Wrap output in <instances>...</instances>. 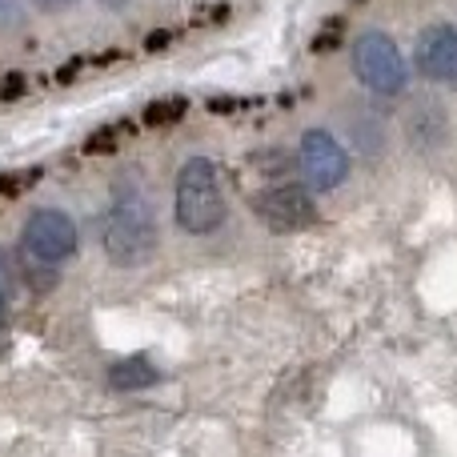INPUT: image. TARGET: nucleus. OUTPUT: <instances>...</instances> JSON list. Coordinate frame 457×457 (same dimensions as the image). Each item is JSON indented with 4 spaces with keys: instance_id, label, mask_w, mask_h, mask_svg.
<instances>
[{
    "instance_id": "f257e3e1",
    "label": "nucleus",
    "mask_w": 457,
    "mask_h": 457,
    "mask_svg": "<svg viewBox=\"0 0 457 457\" xmlns=\"http://www.w3.org/2000/svg\"><path fill=\"white\" fill-rule=\"evenodd\" d=\"M173 209H177V225L193 237H205V233H213V228H221L225 193H221V181H217V169L209 165L205 157H193L189 165L181 169Z\"/></svg>"
},
{
    "instance_id": "f03ea898",
    "label": "nucleus",
    "mask_w": 457,
    "mask_h": 457,
    "mask_svg": "<svg viewBox=\"0 0 457 457\" xmlns=\"http://www.w3.org/2000/svg\"><path fill=\"white\" fill-rule=\"evenodd\" d=\"M101 245L109 253L112 265L120 269H137L157 253V221H153L149 205L137 197H125L112 205V213L104 217L101 228Z\"/></svg>"
},
{
    "instance_id": "7ed1b4c3",
    "label": "nucleus",
    "mask_w": 457,
    "mask_h": 457,
    "mask_svg": "<svg viewBox=\"0 0 457 457\" xmlns=\"http://www.w3.org/2000/svg\"><path fill=\"white\" fill-rule=\"evenodd\" d=\"M353 72H357V80L378 96H397L405 88L402 48L381 29H370L353 40Z\"/></svg>"
},
{
    "instance_id": "20e7f679",
    "label": "nucleus",
    "mask_w": 457,
    "mask_h": 457,
    "mask_svg": "<svg viewBox=\"0 0 457 457\" xmlns=\"http://www.w3.org/2000/svg\"><path fill=\"white\" fill-rule=\"evenodd\" d=\"M253 213L273 233H297V228H309L317 221L313 193L305 185H269L265 193L253 197Z\"/></svg>"
},
{
    "instance_id": "39448f33",
    "label": "nucleus",
    "mask_w": 457,
    "mask_h": 457,
    "mask_svg": "<svg viewBox=\"0 0 457 457\" xmlns=\"http://www.w3.org/2000/svg\"><path fill=\"white\" fill-rule=\"evenodd\" d=\"M21 245L29 257L45 261V265H61L77 253V225L69 213L61 209H37V213L24 221Z\"/></svg>"
},
{
    "instance_id": "423d86ee",
    "label": "nucleus",
    "mask_w": 457,
    "mask_h": 457,
    "mask_svg": "<svg viewBox=\"0 0 457 457\" xmlns=\"http://www.w3.org/2000/svg\"><path fill=\"white\" fill-rule=\"evenodd\" d=\"M297 165H301V173H305L309 189L325 193V189H337V185L349 177V153L333 133H325V129H309V133L301 137Z\"/></svg>"
},
{
    "instance_id": "0eeeda50",
    "label": "nucleus",
    "mask_w": 457,
    "mask_h": 457,
    "mask_svg": "<svg viewBox=\"0 0 457 457\" xmlns=\"http://www.w3.org/2000/svg\"><path fill=\"white\" fill-rule=\"evenodd\" d=\"M413 56H418V69L426 80L457 88V29L453 24H429L418 37Z\"/></svg>"
},
{
    "instance_id": "6e6552de",
    "label": "nucleus",
    "mask_w": 457,
    "mask_h": 457,
    "mask_svg": "<svg viewBox=\"0 0 457 457\" xmlns=\"http://www.w3.org/2000/svg\"><path fill=\"white\" fill-rule=\"evenodd\" d=\"M157 381H161V370L149 357H129V361H117L109 370L112 389H145V386H157Z\"/></svg>"
},
{
    "instance_id": "1a4fd4ad",
    "label": "nucleus",
    "mask_w": 457,
    "mask_h": 457,
    "mask_svg": "<svg viewBox=\"0 0 457 457\" xmlns=\"http://www.w3.org/2000/svg\"><path fill=\"white\" fill-rule=\"evenodd\" d=\"M21 281H29V289H37V293H48V289H56V285H61V273H56V265H45V261H37V257H29V253H24Z\"/></svg>"
},
{
    "instance_id": "9d476101",
    "label": "nucleus",
    "mask_w": 457,
    "mask_h": 457,
    "mask_svg": "<svg viewBox=\"0 0 457 457\" xmlns=\"http://www.w3.org/2000/svg\"><path fill=\"white\" fill-rule=\"evenodd\" d=\"M253 165H257L265 177H273V181H281V177H289L293 169H297V161H293L285 149H261L257 157H253Z\"/></svg>"
},
{
    "instance_id": "9b49d317",
    "label": "nucleus",
    "mask_w": 457,
    "mask_h": 457,
    "mask_svg": "<svg viewBox=\"0 0 457 457\" xmlns=\"http://www.w3.org/2000/svg\"><path fill=\"white\" fill-rule=\"evenodd\" d=\"M185 101L181 96H169V101H157L145 109V125H165V120H181Z\"/></svg>"
},
{
    "instance_id": "f8f14e48",
    "label": "nucleus",
    "mask_w": 457,
    "mask_h": 457,
    "mask_svg": "<svg viewBox=\"0 0 457 457\" xmlns=\"http://www.w3.org/2000/svg\"><path fill=\"white\" fill-rule=\"evenodd\" d=\"M21 285V265L12 261V253L0 249V297H12Z\"/></svg>"
},
{
    "instance_id": "ddd939ff",
    "label": "nucleus",
    "mask_w": 457,
    "mask_h": 457,
    "mask_svg": "<svg viewBox=\"0 0 457 457\" xmlns=\"http://www.w3.org/2000/svg\"><path fill=\"white\" fill-rule=\"evenodd\" d=\"M333 45H341V21H329L321 29V37L313 40V53H329Z\"/></svg>"
},
{
    "instance_id": "4468645a",
    "label": "nucleus",
    "mask_w": 457,
    "mask_h": 457,
    "mask_svg": "<svg viewBox=\"0 0 457 457\" xmlns=\"http://www.w3.org/2000/svg\"><path fill=\"white\" fill-rule=\"evenodd\" d=\"M112 141H117V133H112V129H101V133L88 141V153H104V145H112Z\"/></svg>"
},
{
    "instance_id": "2eb2a0df",
    "label": "nucleus",
    "mask_w": 457,
    "mask_h": 457,
    "mask_svg": "<svg viewBox=\"0 0 457 457\" xmlns=\"http://www.w3.org/2000/svg\"><path fill=\"white\" fill-rule=\"evenodd\" d=\"M32 4H37L40 12H64V8H72L77 0H32Z\"/></svg>"
},
{
    "instance_id": "dca6fc26",
    "label": "nucleus",
    "mask_w": 457,
    "mask_h": 457,
    "mask_svg": "<svg viewBox=\"0 0 457 457\" xmlns=\"http://www.w3.org/2000/svg\"><path fill=\"white\" fill-rule=\"evenodd\" d=\"M173 40V32H153L149 40H145V48H161V45H169Z\"/></svg>"
},
{
    "instance_id": "f3484780",
    "label": "nucleus",
    "mask_w": 457,
    "mask_h": 457,
    "mask_svg": "<svg viewBox=\"0 0 457 457\" xmlns=\"http://www.w3.org/2000/svg\"><path fill=\"white\" fill-rule=\"evenodd\" d=\"M101 4H104V8H125L129 0H101Z\"/></svg>"
},
{
    "instance_id": "a211bd4d",
    "label": "nucleus",
    "mask_w": 457,
    "mask_h": 457,
    "mask_svg": "<svg viewBox=\"0 0 457 457\" xmlns=\"http://www.w3.org/2000/svg\"><path fill=\"white\" fill-rule=\"evenodd\" d=\"M4 345H8V329H0V353H4Z\"/></svg>"
},
{
    "instance_id": "6ab92c4d",
    "label": "nucleus",
    "mask_w": 457,
    "mask_h": 457,
    "mask_svg": "<svg viewBox=\"0 0 457 457\" xmlns=\"http://www.w3.org/2000/svg\"><path fill=\"white\" fill-rule=\"evenodd\" d=\"M0 329H4V297H0Z\"/></svg>"
}]
</instances>
